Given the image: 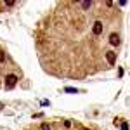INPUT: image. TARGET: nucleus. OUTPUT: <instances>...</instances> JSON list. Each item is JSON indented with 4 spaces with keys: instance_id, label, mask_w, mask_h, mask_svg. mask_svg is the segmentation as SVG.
Segmentation results:
<instances>
[{
    "instance_id": "nucleus-8",
    "label": "nucleus",
    "mask_w": 130,
    "mask_h": 130,
    "mask_svg": "<svg viewBox=\"0 0 130 130\" xmlns=\"http://www.w3.org/2000/svg\"><path fill=\"white\" fill-rule=\"evenodd\" d=\"M5 61V56H4V52H0V62H4Z\"/></svg>"
},
{
    "instance_id": "nucleus-7",
    "label": "nucleus",
    "mask_w": 130,
    "mask_h": 130,
    "mask_svg": "<svg viewBox=\"0 0 130 130\" xmlns=\"http://www.w3.org/2000/svg\"><path fill=\"white\" fill-rule=\"evenodd\" d=\"M42 130H50V127L47 125V123H43V125H42Z\"/></svg>"
},
{
    "instance_id": "nucleus-3",
    "label": "nucleus",
    "mask_w": 130,
    "mask_h": 130,
    "mask_svg": "<svg viewBox=\"0 0 130 130\" xmlns=\"http://www.w3.org/2000/svg\"><path fill=\"white\" fill-rule=\"evenodd\" d=\"M106 59H108V62H109L111 66H113V64H115V62H116V52H106Z\"/></svg>"
},
{
    "instance_id": "nucleus-6",
    "label": "nucleus",
    "mask_w": 130,
    "mask_h": 130,
    "mask_svg": "<svg viewBox=\"0 0 130 130\" xmlns=\"http://www.w3.org/2000/svg\"><path fill=\"white\" fill-rule=\"evenodd\" d=\"M121 130H128V123H121Z\"/></svg>"
},
{
    "instance_id": "nucleus-1",
    "label": "nucleus",
    "mask_w": 130,
    "mask_h": 130,
    "mask_svg": "<svg viewBox=\"0 0 130 130\" xmlns=\"http://www.w3.org/2000/svg\"><path fill=\"white\" fill-rule=\"evenodd\" d=\"M16 83H18V76H16V75H7V76H5V87H7V89H12Z\"/></svg>"
},
{
    "instance_id": "nucleus-2",
    "label": "nucleus",
    "mask_w": 130,
    "mask_h": 130,
    "mask_svg": "<svg viewBox=\"0 0 130 130\" xmlns=\"http://www.w3.org/2000/svg\"><path fill=\"white\" fill-rule=\"evenodd\" d=\"M102 30H104L102 23H101V21H95V23H94V28H92V33H94V35H101Z\"/></svg>"
},
{
    "instance_id": "nucleus-5",
    "label": "nucleus",
    "mask_w": 130,
    "mask_h": 130,
    "mask_svg": "<svg viewBox=\"0 0 130 130\" xmlns=\"http://www.w3.org/2000/svg\"><path fill=\"white\" fill-rule=\"evenodd\" d=\"M64 90H66V92H70V94H76V92H78L76 89H71V87H66Z\"/></svg>"
},
{
    "instance_id": "nucleus-4",
    "label": "nucleus",
    "mask_w": 130,
    "mask_h": 130,
    "mask_svg": "<svg viewBox=\"0 0 130 130\" xmlns=\"http://www.w3.org/2000/svg\"><path fill=\"white\" fill-rule=\"evenodd\" d=\"M109 42L113 43V45H120V37L113 33V35H111V38H109Z\"/></svg>"
}]
</instances>
